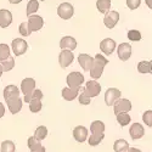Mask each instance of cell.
I'll use <instances>...</instances> for the list:
<instances>
[{"instance_id": "cell-21", "label": "cell", "mask_w": 152, "mask_h": 152, "mask_svg": "<svg viewBox=\"0 0 152 152\" xmlns=\"http://www.w3.org/2000/svg\"><path fill=\"white\" fill-rule=\"evenodd\" d=\"M12 97H20V90L16 85H7L4 89V100H9Z\"/></svg>"}, {"instance_id": "cell-9", "label": "cell", "mask_w": 152, "mask_h": 152, "mask_svg": "<svg viewBox=\"0 0 152 152\" xmlns=\"http://www.w3.org/2000/svg\"><path fill=\"white\" fill-rule=\"evenodd\" d=\"M115 115H119V113H128L132 110V102L128 99H119L115 104Z\"/></svg>"}, {"instance_id": "cell-47", "label": "cell", "mask_w": 152, "mask_h": 152, "mask_svg": "<svg viewBox=\"0 0 152 152\" xmlns=\"http://www.w3.org/2000/svg\"><path fill=\"white\" fill-rule=\"evenodd\" d=\"M40 1H45V0H40Z\"/></svg>"}, {"instance_id": "cell-41", "label": "cell", "mask_w": 152, "mask_h": 152, "mask_svg": "<svg viewBox=\"0 0 152 152\" xmlns=\"http://www.w3.org/2000/svg\"><path fill=\"white\" fill-rule=\"evenodd\" d=\"M4 115H5V106L0 102V118H1Z\"/></svg>"}, {"instance_id": "cell-45", "label": "cell", "mask_w": 152, "mask_h": 152, "mask_svg": "<svg viewBox=\"0 0 152 152\" xmlns=\"http://www.w3.org/2000/svg\"><path fill=\"white\" fill-rule=\"evenodd\" d=\"M3 72H4V68H3V66H1V65H0V77L3 75Z\"/></svg>"}, {"instance_id": "cell-17", "label": "cell", "mask_w": 152, "mask_h": 152, "mask_svg": "<svg viewBox=\"0 0 152 152\" xmlns=\"http://www.w3.org/2000/svg\"><path fill=\"white\" fill-rule=\"evenodd\" d=\"M129 134H130V137L133 140H137V139H141L144 135H145V129L142 124L140 123H134L132 124L130 129H129Z\"/></svg>"}, {"instance_id": "cell-2", "label": "cell", "mask_w": 152, "mask_h": 152, "mask_svg": "<svg viewBox=\"0 0 152 152\" xmlns=\"http://www.w3.org/2000/svg\"><path fill=\"white\" fill-rule=\"evenodd\" d=\"M66 82L68 88H71V89H79L84 83V75L80 72H71L67 75Z\"/></svg>"}, {"instance_id": "cell-42", "label": "cell", "mask_w": 152, "mask_h": 152, "mask_svg": "<svg viewBox=\"0 0 152 152\" xmlns=\"http://www.w3.org/2000/svg\"><path fill=\"white\" fill-rule=\"evenodd\" d=\"M126 152H142V151L139 150V148H136V147H129V150L126 151Z\"/></svg>"}, {"instance_id": "cell-30", "label": "cell", "mask_w": 152, "mask_h": 152, "mask_svg": "<svg viewBox=\"0 0 152 152\" xmlns=\"http://www.w3.org/2000/svg\"><path fill=\"white\" fill-rule=\"evenodd\" d=\"M104 137H105L104 134H100V135L93 134V135H90L89 139H88V144H89L90 146H97V145H100L101 142H102Z\"/></svg>"}, {"instance_id": "cell-10", "label": "cell", "mask_w": 152, "mask_h": 152, "mask_svg": "<svg viewBox=\"0 0 152 152\" xmlns=\"http://www.w3.org/2000/svg\"><path fill=\"white\" fill-rule=\"evenodd\" d=\"M118 21H119V12H117L115 10L108 11L107 14L105 15V17H104V23H105V26L108 29L115 28L116 24L118 23Z\"/></svg>"}, {"instance_id": "cell-28", "label": "cell", "mask_w": 152, "mask_h": 152, "mask_svg": "<svg viewBox=\"0 0 152 152\" xmlns=\"http://www.w3.org/2000/svg\"><path fill=\"white\" fill-rule=\"evenodd\" d=\"M16 146L11 140H5L0 145V152H15Z\"/></svg>"}, {"instance_id": "cell-46", "label": "cell", "mask_w": 152, "mask_h": 152, "mask_svg": "<svg viewBox=\"0 0 152 152\" xmlns=\"http://www.w3.org/2000/svg\"><path fill=\"white\" fill-rule=\"evenodd\" d=\"M150 65H151V74H152V60L150 61Z\"/></svg>"}, {"instance_id": "cell-33", "label": "cell", "mask_w": 152, "mask_h": 152, "mask_svg": "<svg viewBox=\"0 0 152 152\" xmlns=\"http://www.w3.org/2000/svg\"><path fill=\"white\" fill-rule=\"evenodd\" d=\"M137 71L145 74V73H151V65L148 61H140L137 63Z\"/></svg>"}, {"instance_id": "cell-27", "label": "cell", "mask_w": 152, "mask_h": 152, "mask_svg": "<svg viewBox=\"0 0 152 152\" xmlns=\"http://www.w3.org/2000/svg\"><path fill=\"white\" fill-rule=\"evenodd\" d=\"M39 9V1L38 0H29L27 3V16H32Z\"/></svg>"}, {"instance_id": "cell-38", "label": "cell", "mask_w": 152, "mask_h": 152, "mask_svg": "<svg viewBox=\"0 0 152 152\" xmlns=\"http://www.w3.org/2000/svg\"><path fill=\"white\" fill-rule=\"evenodd\" d=\"M78 101H79V104H80V105L86 106V105H90V102H91V97L88 96V95L84 93V90H83V93L78 96Z\"/></svg>"}, {"instance_id": "cell-35", "label": "cell", "mask_w": 152, "mask_h": 152, "mask_svg": "<svg viewBox=\"0 0 152 152\" xmlns=\"http://www.w3.org/2000/svg\"><path fill=\"white\" fill-rule=\"evenodd\" d=\"M34 99H43V93H42V90H38V89H35L31 95H28V96H24V102H31L32 100H34Z\"/></svg>"}, {"instance_id": "cell-7", "label": "cell", "mask_w": 152, "mask_h": 152, "mask_svg": "<svg viewBox=\"0 0 152 152\" xmlns=\"http://www.w3.org/2000/svg\"><path fill=\"white\" fill-rule=\"evenodd\" d=\"M101 91V85L96 82V80H88L86 85L84 88V93L89 96V97H96Z\"/></svg>"}, {"instance_id": "cell-25", "label": "cell", "mask_w": 152, "mask_h": 152, "mask_svg": "<svg viewBox=\"0 0 152 152\" xmlns=\"http://www.w3.org/2000/svg\"><path fill=\"white\" fill-rule=\"evenodd\" d=\"M96 7L100 14H107L111 7V0H97L96 1Z\"/></svg>"}, {"instance_id": "cell-26", "label": "cell", "mask_w": 152, "mask_h": 152, "mask_svg": "<svg viewBox=\"0 0 152 152\" xmlns=\"http://www.w3.org/2000/svg\"><path fill=\"white\" fill-rule=\"evenodd\" d=\"M48 136V129H46V126L44 125H40V126H38V128L35 129V133H34V137H35V140L37 141H42L44 140V139Z\"/></svg>"}, {"instance_id": "cell-16", "label": "cell", "mask_w": 152, "mask_h": 152, "mask_svg": "<svg viewBox=\"0 0 152 152\" xmlns=\"http://www.w3.org/2000/svg\"><path fill=\"white\" fill-rule=\"evenodd\" d=\"M21 90L24 96L31 95L35 90V80L33 78H24L21 83Z\"/></svg>"}, {"instance_id": "cell-32", "label": "cell", "mask_w": 152, "mask_h": 152, "mask_svg": "<svg viewBox=\"0 0 152 152\" xmlns=\"http://www.w3.org/2000/svg\"><path fill=\"white\" fill-rule=\"evenodd\" d=\"M130 121H132V118L128 113H119V115H117V122L119 123L121 126L128 125L130 123Z\"/></svg>"}, {"instance_id": "cell-18", "label": "cell", "mask_w": 152, "mask_h": 152, "mask_svg": "<svg viewBox=\"0 0 152 152\" xmlns=\"http://www.w3.org/2000/svg\"><path fill=\"white\" fill-rule=\"evenodd\" d=\"M73 136L75 141L78 142H84L88 140V129L84 125H78L73 129Z\"/></svg>"}, {"instance_id": "cell-23", "label": "cell", "mask_w": 152, "mask_h": 152, "mask_svg": "<svg viewBox=\"0 0 152 152\" xmlns=\"http://www.w3.org/2000/svg\"><path fill=\"white\" fill-rule=\"evenodd\" d=\"M90 132L95 135H100V134H104L105 132V123L101 122V121H94L90 124Z\"/></svg>"}, {"instance_id": "cell-6", "label": "cell", "mask_w": 152, "mask_h": 152, "mask_svg": "<svg viewBox=\"0 0 152 152\" xmlns=\"http://www.w3.org/2000/svg\"><path fill=\"white\" fill-rule=\"evenodd\" d=\"M74 61V54L69 50H62L58 55V63L62 68H67Z\"/></svg>"}, {"instance_id": "cell-3", "label": "cell", "mask_w": 152, "mask_h": 152, "mask_svg": "<svg viewBox=\"0 0 152 152\" xmlns=\"http://www.w3.org/2000/svg\"><path fill=\"white\" fill-rule=\"evenodd\" d=\"M11 48H12V53L15 54V56H22L26 54L28 49V44L22 38H15L11 43Z\"/></svg>"}, {"instance_id": "cell-22", "label": "cell", "mask_w": 152, "mask_h": 152, "mask_svg": "<svg viewBox=\"0 0 152 152\" xmlns=\"http://www.w3.org/2000/svg\"><path fill=\"white\" fill-rule=\"evenodd\" d=\"M28 148L31 152H45V147L42 146V144L39 141L35 140L34 136L28 137Z\"/></svg>"}, {"instance_id": "cell-12", "label": "cell", "mask_w": 152, "mask_h": 152, "mask_svg": "<svg viewBox=\"0 0 152 152\" xmlns=\"http://www.w3.org/2000/svg\"><path fill=\"white\" fill-rule=\"evenodd\" d=\"M94 57H91L90 55H88V54H80L78 56V63H79V66L84 69V71H88V72H90L94 67Z\"/></svg>"}, {"instance_id": "cell-36", "label": "cell", "mask_w": 152, "mask_h": 152, "mask_svg": "<svg viewBox=\"0 0 152 152\" xmlns=\"http://www.w3.org/2000/svg\"><path fill=\"white\" fill-rule=\"evenodd\" d=\"M128 39L132 42H139L141 39V33L136 29H132L128 32Z\"/></svg>"}, {"instance_id": "cell-1", "label": "cell", "mask_w": 152, "mask_h": 152, "mask_svg": "<svg viewBox=\"0 0 152 152\" xmlns=\"http://www.w3.org/2000/svg\"><path fill=\"white\" fill-rule=\"evenodd\" d=\"M94 67L93 69L90 71V77L96 80V79H100V77L102 75V72H104V68L105 66L108 63V60L104 56V55H101V54H97L95 55L94 57Z\"/></svg>"}, {"instance_id": "cell-29", "label": "cell", "mask_w": 152, "mask_h": 152, "mask_svg": "<svg viewBox=\"0 0 152 152\" xmlns=\"http://www.w3.org/2000/svg\"><path fill=\"white\" fill-rule=\"evenodd\" d=\"M10 46L7 44H0V62L10 58Z\"/></svg>"}, {"instance_id": "cell-44", "label": "cell", "mask_w": 152, "mask_h": 152, "mask_svg": "<svg viewBox=\"0 0 152 152\" xmlns=\"http://www.w3.org/2000/svg\"><path fill=\"white\" fill-rule=\"evenodd\" d=\"M22 0H9V3L10 4H18V3H21Z\"/></svg>"}, {"instance_id": "cell-19", "label": "cell", "mask_w": 152, "mask_h": 152, "mask_svg": "<svg viewBox=\"0 0 152 152\" xmlns=\"http://www.w3.org/2000/svg\"><path fill=\"white\" fill-rule=\"evenodd\" d=\"M12 23V14L11 11L6 9L0 10V27L1 28H7Z\"/></svg>"}, {"instance_id": "cell-40", "label": "cell", "mask_w": 152, "mask_h": 152, "mask_svg": "<svg viewBox=\"0 0 152 152\" xmlns=\"http://www.w3.org/2000/svg\"><path fill=\"white\" fill-rule=\"evenodd\" d=\"M141 4V0H126V6L130 10H136Z\"/></svg>"}, {"instance_id": "cell-5", "label": "cell", "mask_w": 152, "mask_h": 152, "mask_svg": "<svg viewBox=\"0 0 152 152\" xmlns=\"http://www.w3.org/2000/svg\"><path fill=\"white\" fill-rule=\"evenodd\" d=\"M57 15L62 20H69L74 15V7L69 3H62L57 7Z\"/></svg>"}, {"instance_id": "cell-20", "label": "cell", "mask_w": 152, "mask_h": 152, "mask_svg": "<svg viewBox=\"0 0 152 152\" xmlns=\"http://www.w3.org/2000/svg\"><path fill=\"white\" fill-rule=\"evenodd\" d=\"M79 90H84L82 89V86L79 88V89H71V88H63L62 89V97L67 100V101H72L74 100L75 97L79 96Z\"/></svg>"}, {"instance_id": "cell-37", "label": "cell", "mask_w": 152, "mask_h": 152, "mask_svg": "<svg viewBox=\"0 0 152 152\" xmlns=\"http://www.w3.org/2000/svg\"><path fill=\"white\" fill-rule=\"evenodd\" d=\"M142 122L145 123V125L147 126H152V110L145 111L142 115Z\"/></svg>"}, {"instance_id": "cell-14", "label": "cell", "mask_w": 152, "mask_h": 152, "mask_svg": "<svg viewBox=\"0 0 152 152\" xmlns=\"http://www.w3.org/2000/svg\"><path fill=\"white\" fill-rule=\"evenodd\" d=\"M116 49V42L111 39V38H106L100 43V50L105 55H111Z\"/></svg>"}, {"instance_id": "cell-31", "label": "cell", "mask_w": 152, "mask_h": 152, "mask_svg": "<svg viewBox=\"0 0 152 152\" xmlns=\"http://www.w3.org/2000/svg\"><path fill=\"white\" fill-rule=\"evenodd\" d=\"M43 105H42V100L40 99H34L29 102V111L32 113H38L42 110Z\"/></svg>"}, {"instance_id": "cell-39", "label": "cell", "mask_w": 152, "mask_h": 152, "mask_svg": "<svg viewBox=\"0 0 152 152\" xmlns=\"http://www.w3.org/2000/svg\"><path fill=\"white\" fill-rule=\"evenodd\" d=\"M18 31H20L21 35H23V37H28L31 34V32L28 29V23L27 22H22L20 24V27H18Z\"/></svg>"}, {"instance_id": "cell-34", "label": "cell", "mask_w": 152, "mask_h": 152, "mask_svg": "<svg viewBox=\"0 0 152 152\" xmlns=\"http://www.w3.org/2000/svg\"><path fill=\"white\" fill-rule=\"evenodd\" d=\"M0 65L3 66L4 72H9V71H11L12 68L15 67V58L14 57H10V58H7V60H5L3 62H0Z\"/></svg>"}, {"instance_id": "cell-15", "label": "cell", "mask_w": 152, "mask_h": 152, "mask_svg": "<svg viewBox=\"0 0 152 152\" xmlns=\"http://www.w3.org/2000/svg\"><path fill=\"white\" fill-rule=\"evenodd\" d=\"M60 48L62 50H69V51H73V50H75V48H77V40H75L73 37H69V35L63 37L60 40Z\"/></svg>"}, {"instance_id": "cell-4", "label": "cell", "mask_w": 152, "mask_h": 152, "mask_svg": "<svg viewBox=\"0 0 152 152\" xmlns=\"http://www.w3.org/2000/svg\"><path fill=\"white\" fill-rule=\"evenodd\" d=\"M122 91L117 88H108L105 93V102L107 106H115V104L121 99Z\"/></svg>"}, {"instance_id": "cell-8", "label": "cell", "mask_w": 152, "mask_h": 152, "mask_svg": "<svg viewBox=\"0 0 152 152\" xmlns=\"http://www.w3.org/2000/svg\"><path fill=\"white\" fill-rule=\"evenodd\" d=\"M28 29L29 32H38L40 31L44 26V20L42 16H38V15H32L28 17Z\"/></svg>"}, {"instance_id": "cell-43", "label": "cell", "mask_w": 152, "mask_h": 152, "mask_svg": "<svg viewBox=\"0 0 152 152\" xmlns=\"http://www.w3.org/2000/svg\"><path fill=\"white\" fill-rule=\"evenodd\" d=\"M145 3H146V5H147V7L152 10V0H145Z\"/></svg>"}, {"instance_id": "cell-11", "label": "cell", "mask_w": 152, "mask_h": 152, "mask_svg": "<svg viewBox=\"0 0 152 152\" xmlns=\"http://www.w3.org/2000/svg\"><path fill=\"white\" fill-rule=\"evenodd\" d=\"M132 45L129 43H122L117 49V55L121 61H128L132 56Z\"/></svg>"}, {"instance_id": "cell-24", "label": "cell", "mask_w": 152, "mask_h": 152, "mask_svg": "<svg viewBox=\"0 0 152 152\" xmlns=\"http://www.w3.org/2000/svg\"><path fill=\"white\" fill-rule=\"evenodd\" d=\"M113 150L115 152H126L129 150V144L124 139H118L113 144Z\"/></svg>"}, {"instance_id": "cell-13", "label": "cell", "mask_w": 152, "mask_h": 152, "mask_svg": "<svg viewBox=\"0 0 152 152\" xmlns=\"http://www.w3.org/2000/svg\"><path fill=\"white\" fill-rule=\"evenodd\" d=\"M6 105H7V107L12 115H17V113L22 110L23 102H22L21 97H12V99L6 100Z\"/></svg>"}]
</instances>
